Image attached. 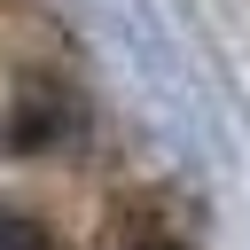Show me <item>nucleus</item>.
Returning <instances> with one entry per match:
<instances>
[{"label":"nucleus","mask_w":250,"mask_h":250,"mask_svg":"<svg viewBox=\"0 0 250 250\" xmlns=\"http://www.w3.org/2000/svg\"><path fill=\"white\" fill-rule=\"evenodd\" d=\"M141 250H172V242H141Z\"/></svg>","instance_id":"2"},{"label":"nucleus","mask_w":250,"mask_h":250,"mask_svg":"<svg viewBox=\"0 0 250 250\" xmlns=\"http://www.w3.org/2000/svg\"><path fill=\"white\" fill-rule=\"evenodd\" d=\"M0 250H47V234H39L31 219H16V211H0Z\"/></svg>","instance_id":"1"}]
</instances>
